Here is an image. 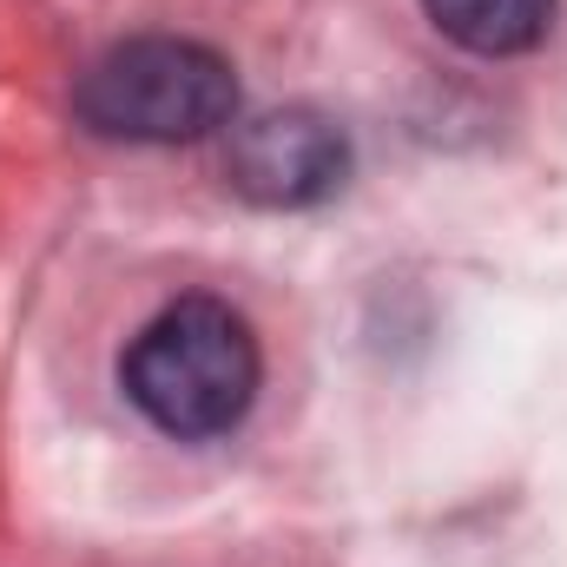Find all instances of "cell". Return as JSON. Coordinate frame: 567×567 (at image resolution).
<instances>
[{
    "label": "cell",
    "mask_w": 567,
    "mask_h": 567,
    "mask_svg": "<svg viewBox=\"0 0 567 567\" xmlns=\"http://www.w3.org/2000/svg\"><path fill=\"white\" fill-rule=\"evenodd\" d=\"M120 390L172 442H212L251 416L265 390V350L245 310L225 297H172L120 357Z\"/></svg>",
    "instance_id": "1"
},
{
    "label": "cell",
    "mask_w": 567,
    "mask_h": 567,
    "mask_svg": "<svg viewBox=\"0 0 567 567\" xmlns=\"http://www.w3.org/2000/svg\"><path fill=\"white\" fill-rule=\"evenodd\" d=\"M225 178L258 212H310L343 192L350 178V133L317 106H271L231 120L225 133Z\"/></svg>",
    "instance_id": "3"
},
{
    "label": "cell",
    "mask_w": 567,
    "mask_h": 567,
    "mask_svg": "<svg viewBox=\"0 0 567 567\" xmlns=\"http://www.w3.org/2000/svg\"><path fill=\"white\" fill-rule=\"evenodd\" d=\"M555 7L561 0H423L429 27L442 40H455L462 53H475V60L535 53L555 27Z\"/></svg>",
    "instance_id": "4"
},
{
    "label": "cell",
    "mask_w": 567,
    "mask_h": 567,
    "mask_svg": "<svg viewBox=\"0 0 567 567\" xmlns=\"http://www.w3.org/2000/svg\"><path fill=\"white\" fill-rule=\"evenodd\" d=\"M73 113L93 140L120 145H198L231 133L238 120V73L218 47L178 33H133L106 47L80 86Z\"/></svg>",
    "instance_id": "2"
}]
</instances>
